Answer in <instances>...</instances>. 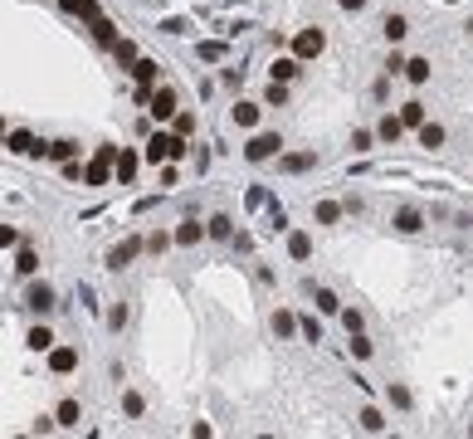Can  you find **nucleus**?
<instances>
[{"mask_svg": "<svg viewBox=\"0 0 473 439\" xmlns=\"http://www.w3.org/2000/svg\"><path fill=\"white\" fill-rule=\"evenodd\" d=\"M132 79H137V88H142L137 98L147 103V98H152V88L161 83V64H156V59H137V64H132Z\"/></svg>", "mask_w": 473, "mask_h": 439, "instance_id": "7", "label": "nucleus"}, {"mask_svg": "<svg viewBox=\"0 0 473 439\" xmlns=\"http://www.w3.org/2000/svg\"><path fill=\"white\" fill-rule=\"evenodd\" d=\"M302 74V59L298 54H284V59H274V69H269V79H279V83H293Z\"/></svg>", "mask_w": 473, "mask_h": 439, "instance_id": "25", "label": "nucleus"}, {"mask_svg": "<svg viewBox=\"0 0 473 439\" xmlns=\"http://www.w3.org/2000/svg\"><path fill=\"white\" fill-rule=\"evenodd\" d=\"M347 351H352V361H371V356H376V342H371L366 332H352V342H347Z\"/></svg>", "mask_w": 473, "mask_h": 439, "instance_id": "30", "label": "nucleus"}, {"mask_svg": "<svg viewBox=\"0 0 473 439\" xmlns=\"http://www.w3.org/2000/svg\"><path fill=\"white\" fill-rule=\"evenodd\" d=\"M284 103H288V83L269 79V88H264V108H284Z\"/></svg>", "mask_w": 473, "mask_h": 439, "instance_id": "35", "label": "nucleus"}, {"mask_svg": "<svg viewBox=\"0 0 473 439\" xmlns=\"http://www.w3.org/2000/svg\"><path fill=\"white\" fill-rule=\"evenodd\" d=\"M469 439H473V420H469Z\"/></svg>", "mask_w": 473, "mask_h": 439, "instance_id": "54", "label": "nucleus"}, {"mask_svg": "<svg viewBox=\"0 0 473 439\" xmlns=\"http://www.w3.org/2000/svg\"><path fill=\"white\" fill-rule=\"evenodd\" d=\"M137 166H142V151L122 147V151H117V161H112V176H117L122 186H132V181H137Z\"/></svg>", "mask_w": 473, "mask_h": 439, "instance_id": "12", "label": "nucleus"}, {"mask_svg": "<svg viewBox=\"0 0 473 439\" xmlns=\"http://www.w3.org/2000/svg\"><path fill=\"white\" fill-rule=\"evenodd\" d=\"M279 151H284V137H279V132H264V127H254L249 142H244V161H249V166L279 161Z\"/></svg>", "mask_w": 473, "mask_h": 439, "instance_id": "2", "label": "nucleus"}, {"mask_svg": "<svg viewBox=\"0 0 473 439\" xmlns=\"http://www.w3.org/2000/svg\"><path fill=\"white\" fill-rule=\"evenodd\" d=\"M269 327H274V337H279V342H293V337H298V313H293V308H274Z\"/></svg>", "mask_w": 473, "mask_h": 439, "instance_id": "20", "label": "nucleus"}, {"mask_svg": "<svg viewBox=\"0 0 473 439\" xmlns=\"http://www.w3.org/2000/svg\"><path fill=\"white\" fill-rule=\"evenodd\" d=\"M34 156H49V161H59V166H64V161H74V156H79V142H74V137H59V142H49V147H34Z\"/></svg>", "mask_w": 473, "mask_h": 439, "instance_id": "15", "label": "nucleus"}, {"mask_svg": "<svg viewBox=\"0 0 473 439\" xmlns=\"http://www.w3.org/2000/svg\"><path fill=\"white\" fill-rule=\"evenodd\" d=\"M107 176H112V161H102V156H93V161L84 166V181H88V186H107Z\"/></svg>", "mask_w": 473, "mask_h": 439, "instance_id": "32", "label": "nucleus"}, {"mask_svg": "<svg viewBox=\"0 0 473 439\" xmlns=\"http://www.w3.org/2000/svg\"><path fill=\"white\" fill-rule=\"evenodd\" d=\"M229 122H234L239 132H254V127L264 122V103H244V98H239V103L229 108Z\"/></svg>", "mask_w": 473, "mask_h": 439, "instance_id": "10", "label": "nucleus"}, {"mask_svg": "<svg viewBox=\"0 0 473 439\" xmlns=\"http://www.w3.org/2000/svg\"><path fill=\"white\" fill-rule=\"evenodd\" d=\"M312 303H317L322 318H337V313H342V298H337L332 288H312Z\"/></svg>", "mask_w": 473, "mask_h": 439, "instance_id": "29", "label": "nucleus"}, {"mask_svg": "<svg viewBox=\"0 0 473 439\" xmlns=\"http://www.w3.org/2000/svg\"><path fill=\"white\" fill-rule=\"evenodd\" d=\"M190 161H195V171H200V176L210 171V151H205V147H195V156H190Z\"/></svg>", "mask_w": 473, "mask_h": 439, "instance_id": "48", "label": "nucleus"}, {"mask_svg": "<svg viewBox=\"0 0 473 439\" xmlns=\"http://www.w3.org/2000/svg\"><path fill=\"white\" fill-rule=\"evenodd\" d=\"M171 234H176V244H181V249H195V244L205 239V224H200L195 215H186V219H176V229H171Z\"/></svg>", "mask_w": 473, "mask_h": 439, "instance_id": "17", "label": "nucleus"}, {"mask_svg": "<svg viewBox=\"0 0 473 439\" xmlns=\"http://www.w3.org/2000/svg\"><path fill=\"white\" fill-rule=\"evenodd\" d=\"M400 79H405L410 88H425V83L434 79V64H429L425 54H415V59H405V74H400Z\"/></svg>", "mask_w": 473, "mask_h": 439, "instance_id": "11", "label": "nucleus"}, {"mask_svg": "<svg viewBox=\"0 0 473 439\" xmlns=\"http://www.w3.org/2000/svg\"><path fill=\"white\" fill-rule=\"evenodd\" d=\"M337 5H342V10H347V15H361V10H366V5H371V0H337Z\"/></svg>", "mask_w": 473, "mask_h": 439, "instance_id": "53", "label": "nucleus"}, {"mask_svg": "<svg viewBox=\"0 0 473 439\" xmlns=\"http://www.w3.org/2000/svg\"><path fill=\"white\" fill-rule=\"evenodd\" d=\"M171 132H181V137H195V112L181 108L176 117H171Z\"/></svg>", "mask_w": 473, "mask_h": 439, "instance_id": "41", "label": "nucleus"}, {"mask_svg": "<svg viewBox=\"0 0 473 439\" xmlns=\"http://www.w3.org/2000/svg\"><path fill=\"white\" fill-rule=\"evenodd\" d=\"M112 54H117V64H127V69H132V64H137V59H142V54H137V44H132V39H117V49H112Z\"/></svg>", "mask_w": 473, "mask_h": 439, "instance_id": "43", "label": "nucleus"}, {"mask_svg": "<svg viewBox=\"0 0 473 439\" xmlns=\"http://www.w3.org/2000/svg\"><path fill=\"white\" fill-rule=\"evenodd\" d=\"M229 244H234V249H239V254H249V249H254V239H249V234H244V229H239V234H234V239H229Z\"/></svg>", "mask_w": 473, "mask_h": 439, "instance_id": "51", "label": "nucleus"}, {"mask_svg": "<svg viewBox=\"0 0 473 439\" xmlns=\"http://www.w3.org/2000/svg\"><path fill=\"white\" fill-rule=\"evenodd\" d=\"M357 425H361L366 435H385V425H390V420H385V410H380V405H361V410H357Z\"/></svg>", "mask_w": 473, "mask_h": 439, "instance_id": "21", "label": "nucleus"}, {"mask_svg": "<svg viewBox=\"0 0 473 439\" xmlns=\"http://www.w3.org/2000/svg\"><path fill=\"white\" fill-rule=\"evenodd\" d=\"M54 420H59V430H79V425H84V405H79V400L69 396V400H59Z\"/></svg>", "mask_w": 473, "mask_h": 439, "instance_id": "23", "label": "nucleus"}, {"mask_svg": "<svg viewBox=\"0 0 473 439\" xmlns=\"http://www.w3.org/2000/svg\"><path fill=\"white\" fill-rule=\"evenodd\" d=\"M400 122H405V132H415V127L429 122V108H425L420 98H410V103H400Z\"/></svg>", "mask_w": 473, "mask_h": 439, "instance_id": "26", "label": "nucleus"}, {"mask_svg": "<svg viewBox=\"0 0 473 439\" xmlns=\"http://www.w3.org/2000/svg\"><path fill=\"white\" fill-rule=\"evenodd\" d=\"M210 435H215L210 420H195V425H190V439H210Z\"/></svg>", "mask_w": 473, "mask_h": 439, "instance_id": "50", "label": "nucleus"}, {"mask_svg": "<svg viewBox=\"0 0 473 439\" xmlns=\"http://www.w3.org/2000/svg\"><path fill=\"white\" fill-rule=\"evenodd\" d=\"M171 244H176V234H171V229H152V234H147V249H152V254H166Z\"/></svg>", "mask_w": 473, "mask_h": 439, "instance_id": "37", "label": "nucleus"}, {"mask_svg": "<svg viewBox=\"0 0 473 439\" xmlns=\"http://www.w3.org/2000/svg\"><path fill=\"white\" fill-rule=\"evenodd\" d=\"M317 166V151H279V171L284 176H307Z\"/></svg>", "mask_w": 473, "mask_h": 439, "instance_id": "9", "label": "nucleus"}, {"mask_svg": "<svg viewBox=\"0 0 473 439\" xmlns=\"http://www.w3.org/2000/svg\"><path fill=\"white\" fill-rule=\"evenodd\" d=\"M342 201H312V224L317 229H332V224H342Z\"/></svg>", "mask_w": 473, "mask_h": 439, "instance_id": "14", "label": "nucleus"}, {"mask_svg": "<svg viewBox=\"0 0 473 439\" xmlns=\"http://www.w3.org/2000/svg\"><path fill=\"white\" fill-rule=\"evenodd\" d=\"M298 332H302L307 342H322V323H317V318H298Z\"/></svg>", "mask_w": 473, "mask_h": 439, "instance_id": "45", "label": "nucleus"}, {"mask_svg": "<svg viewBox=\"0 0 473 439\" xmlns=\"http://www.w3.org/2000/svg\"><path fill=\"white\" fill-rule=\"evenodd\" d=\"M0 132H5V122H0Z\"/></svg>", "mask_w": 473, "mask_h": 439, "instance_id": "55", "label": "nucleus"}, {"mask_svg": "<svg viewBox=\"0 0 473 439\" xmlns=\"http://www.w3.org/2000/svg\"><path fill=\"white\" fill-rule=\"evenodd\" d=\"M176 112H181V93H176L171 83H156L152 98H147V117H152V122H171Z\"/></svg>", "mask_w": 473, "mask_h": 439, "instance_id": "3", "label": "nucleus"}, {"mask_svg": "<svg viewBox=\"0 0 473 439\" xmlns=\"http://www.w3.org/2000/svg\"><path fill=\"white\" fill-rule=\"evenodd\" d=\"M293 54H298V59H322V54H327V29H322V25L298 29V34H293Z\"/></svg>", "mask_w": 473, "mask_h": 439, "instance_id": "4", "label": "nucleus"}, {"mask_svg": "<svg viewBox=\"0 0 473 439\" xmlns=\"http://www.w3.org/2000/svg\"><path fill=\"white\" fill-rule=\"evenodd\" d=\"M400 137H405V122H400V112H385V117L376 122V142H380V147H395Z\"/></svg>", "mask_w": 473, "mask_h": 439, "instance_id": "18", "label": "nucleus"}, {"mask_svg": "<svg viewBox=\"0 0 473 439\" xmlns=\"http://www.w3.org/2000/svg\"><path fill=\"white\" fill-rule=\"evenodd\" d=\"M54 425H59V420H54V415H39V420H34V425H29V430H34V435H49V430H54Z\"/></svg>", "mask_w": 473, "mask_h": 439, "instance_id": "49", "label": "nucleus"}, {"mask_svg": "<svg viewBox=\"0 0 473 439\" xmlns=\"http://www.w3.org/2000/svg\"><path fill=\"white\" fill-rule=\"evenodd\" d=\"M385 405L405 415V410L415 405V396H410V386H405V381H390V386H385Z\"/></svg>", "mask_w": 473, "mask_h": 439, "instance_id": "28", "label": "nucleus"}, {"mask_svg": "<svg viewBox=\"0 0 473 439\" xmlns=\"http://www.w3.org/2000/svg\"><path fill=\"white\" fill-rule=\"evenodd\" d=\"M205 239H215V244H229V239H234V219L225 215V210H215V215L205 219Z\"/></svg>", "mask_w": 473, "mask_h": 439, "instance_id": "19", "label": "nucleus"}, {"mask_svg": "<svg viewBox=\"0 0 473 439\" xmlns=\"http://www.w3.org/2000/svg\"><path fill=\"white\" fill-rule=\"evenodd\" d=\"M122 415H127V420H142V415H147V400H142L137 391H122Z\"/></svg>", "mask_w": 473, "mask_h": 439, "instance_id": "34", "label": "nucleus"}, {"mask_svg": "<svg viewBox=\"0 0 473 439\" xmlns=\"http://www.w3.org/2000/svg\"><path fill=\"white\" fill-rule=\"evenodd\" d=\"M337 318H342V327H347V337H352V332H366V318H361L357 308H347V303H342V313H337Z\"/></svg>", "mask_w": 473, "mask_h": 439, "instance_id": "39", "label": "nucleus"}, {"mask_svg": "<svg viewBox=\"0 0 473 439\" xmlns=\"http://www.w3.org/2000/svg\"><path fill=\"white\" fill-rule=\"evenodd\" d=\"M352 151H357V156H361V151H376V132H371V127H357V132H352Z\"/></svg>", "mask_w": 473, "mask_h": 439, "instance_id": "36", "label": "nucleus"}, {"mask_svg": "<svg viewBox=\"0 0 473 439\" xmlns=\"http://www.w3.org/2000/svg\"><path fill=\"white\" fill-rule=\"evenodd\" d=\"M127 318H132V308H127V303H112V308H107V327H112V332L127 327Z\"/></svg>", "mask_w": 473, "mask_h": 439, "instance_id": "42", "label": "nucleus"}, {"mask_svg": "<svg viewBox=\"0 0 473 439\" xmlns=\"http://www.w3.org/2000/svg\"><path fill=\"white\" fill-rule=\"evenodd\" d=\"M288 259H293V264H307V259H312V234H307V229H293V224H288Z\"/></svg>", "mask_w": 473, "mask_h": 439, "instance_id": "16", "label": "nucleus"}, {"mask_svg": "<svg viewBox=\"0 0 473 439\" xmlns=\"http://www.w3.org/2000/svg\"><path fill=\"white\" fill-rule=\"evenodd\" d=\"M15 269H20L25 278H34V273H39V254H34V249H20V254H15Z\"/></svg>", "mask_w": 473, "mask_h": 439, "instance_id": "38", "label": "nucleus"}, {"mask_svg": "<svg viewBox=\"0 0 473 439\" xmlns=\"http://www.w3.org/2000/svg\"><path fill=\"white\" fill-rule=\"evenodd\" d=\"M25 308H29L34 318H49V313L59 308V293H54V283H29V288H25Z\"/></svg>", "mask_w": 473, "mask_h": 439, "instance_id": "6", "label": "nucleus"}, {"mask_svg": "<svg viewBox=\"0 0 473 439\" xmlns=\"http://www.w3.org/2000/svg\"><path fill=\"white\" fill-rule=\"evenodd\" d=\"M186 151H190V137L171 132V127H156V132H147V151H142V161L161 166V161H181Z\"/></svg>", "mask_w": 473, "mask_h": 439, "instance_id": "1", "label": "nucleus"}, {"mask_svg": "<svg viewBox=\"0 0 473 439\" xmlns=\"http://www.w3.org/2000/svg\"><path fill=\"white\" fill-rule=\"evenodd\" d=\"M220 83H225V88H239V83H244V69H220Z\"/></svg>", "mask_w": 473, "mask_h": 439, "instance_id": "47", "label": "nucleus"}, {"mask_svg": "<svg viewBox=\"0 0 473 439\" xmlns=\"http://www.w3.org/2000/svg\"><path fill=\"white\" fill-rule=\"evenodd\" d=\"M425 224H429V219H425L420 205H400V210L390 215V229H395V234H420Z\"/></svg>", "mask_w": 473, "mask_h": 439, "instance_id": "8", "label": "nucleus"}, {"mask_svg": "<svg viewBox=\"0 0 473 439\" xmlns=\"http://www.w3.org/2000/svg\"><path fill=\"white\" fill-rule=\"evenodd\" d=\"M5 147H10L15 156H34V147H39V142H34L29 132H10V137H5Z\"/></svg>", "mask_w": 473, "mask_h": 439, "instance_id": "33", "label": "nucleus"}, {"mask_svg": "<svg viewBox=\"0 0 473 439\" xmlns=\"http://www.w3.org/2000/svg\"><path fill=\"white\" fill-rule=\"evenodd\" d=\"M49 371L54 376H69V371H79V346H49Z\"/></svg>", "mask_w": 473, "mask_h": 439, "instance_id": "13", "label": "nucleus"}, {"mask_svg": "<svg viewBox=\"0 0 473 439\" xmlns=\"http://www.w3.org/2000/svg\"><path fill=\"white\" fill-rule=\"evenodd\" d=\"M195 54H200L205 64H220V59H225V44H215V39H210V44H200Z\"/></svg>", "mask_w": 473, "mask_h": 439, "instance_id": "46", "label": "nucleus"}, {"mask_svg": "<svg viewBox=\"0 0 473 439\" xmlns=\"http://www.w3.org/2000/svg\"><path fill=\"white\" fill-rule=\"evenodd\" d=\"M415 137H420V147H425V151H439V147L449 142V132H444L439 122H425V127H415Z\"/></svg>", "mask_w": 473, "mask_h": 439, "instance_id": "27", "label": "nucleus"}, {"mask_svg": "<svg viewBox=\"0 0 473 439\" xmlns=\"http://www.w3.org/2000/svg\"><path fill=\"white\" fill-rule=\"evenodd\" d=\"M142 249H147V239H142V234H127L122 244H112V249H107V269H112V273H122V269H132Z\"/></svg>", "mask_w": 473, "mask_h": 439, "instance_id": "5", "label": "nucleus"}, {"mask_svg": "<svg viewBox=\"0 0 473 439\" xmlns=\"http://www.w3.org/2000/svg\"><path fill=\"white\" fill-rule=\"evenodd\" d=\"M25 346H29V351H39V356H49V346H54V332H49V323H34V327L25 332Z\"/></svg>", "mask_w": 473, "mask_h": 439, "instance_id": "24", "label": "nucleus"}, {"mask_svg": "<svg viewBox=\"0 0 473 439\" xmlns=\"http://www.w3.org/2000/svg\"><path fill=\"white\" fill-rule=\"evenodd\" d=\"M93 39L102 44V49H117V25L102 20V15H93Z\"/></svg>", "mask_w": 473, "mask_h": 439, "instance_id": "31", "label": "nucleus"}, {"mask_svg": "<svg viewBox=\"0 0 473 439\" xmlns=\"http://www.w3.org/2000/svg\"><path fill=\"white\" fill-rule=\"evenodd\" d=\"M10 244H20V234H15L10 224H0V249H10Z\"/></svg>", "mask_w": 473, "mask_h": 439, "instance_id": "52", "label": "nucleus"}, {"mask_svg": "<svg viewBox=\"0 0 473 439\" xmlns=\"http://www.w3.org/2000/svg\"><path fill=\"white\" fill-rule=\"evenodd\" d=\"M64 10H69V15H84V20H93V15H98L93 0H64Z\"/></svg>", "mask_w": 473, "mask_h": 439, "instance_id": "44", "label": "nucleus"}, {"mask_svg": "<svg viewBox=\"0 0 473 439\" xmlns=\"http://www.w3.org/2000/svg\"><path fill=\"white\" fill-rule=\"evenodd\" d=\"M380 34H385V44H400V39L410 34V20H405L400 10H390V15L380 20Z\"/></svg>", "mask_w": 473, "mask_h": 439, "instance_id": "22", "label": "nucleus"}, {"mask_svg": "<svg viewBox=\"0 0 473 439\" xmlns=\"http://www.w3.org/2000/svg\"><path fill=\"white\" fill-rule=\"evenodd\" d=\"M380 69H385V79H400V74H405V54L390 44V54H385V64H380Z\"/></svg>", "mask_w": 473, "mask_h": 439, "instance_id": "40", "label": "nucleus"}]
</instances>
